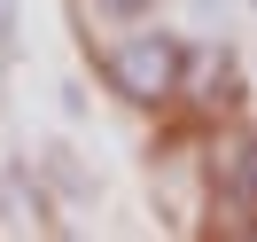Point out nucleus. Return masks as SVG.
Returning <instances> with one entry per match:
<instances>
[{"label": "nucleus", "instance_id": "obj_4", "mask_svg": "<svg viewBox=\"0 0 257 242\" xmlns=\"http://www.w3.org/2000/svg\"><path fill=\"white\" fill-rule=\"evenodd\" d=\"M8 39H16V0H0V55H8Z\"/></svg>", "mask_w": 257, "mask_h": 242}, {"label": "nucleus", "instance_id": "obj_3", "mask_svg": "<svg viewBox=\"0 0 257 242\" xmlns=\"http://www.w3.org/2000/svg\"><path fill=\"white\" fill-rule=\"evenodd\" d=\"M94 8H101V16H117V24H141L156 0H94Z\"/></svg>", "mask_w": 257, "mask_h": 242}, {"label": "nucleus", "instance_id": "obj_2", "mask_svg": "<svg viewBox=\"0 0 257 242\" xmlns=\"http://www.w3.org/2000/svg\"><path fill=\"white\" fill-rule=\"evenodd\" d=\"M234 180H241V195L257 203V141H249V148H234Z\"/></svg>", "mask_w": 257, "mask_h": 242}, {"label": "nucleus", "instance_id": "obj_1", "mask_svg": "<svg viewBox=\"0 0 257 242\" xmlns=\"http://www.w3.org/2000/svg\"><path fill=\"white\" fill-rule=\"evenodd\" d=\"M101 70H109V94H117V102H133V110H164V102L179 94V78H187V39L164 32V24L125 32L109 55H101Z\"/></svg>", "mask_w": 257, "mask_h": 242}]
</instances>
